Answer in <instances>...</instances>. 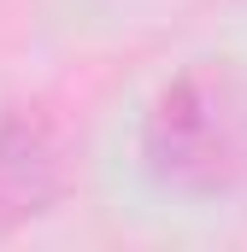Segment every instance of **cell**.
I'll return each instance as SVG.
<instances>
[{
	"mask_svg": "<svg viewBox=\"0 0 247 252\" xmlns=\"http://www.w3.org/2000/svg\"><path fill=\"white\" fill-rule=\"evenodd\" d=\"M71 193V141L41 100L0 112V229H30Z\"/></svg>",
	"mask_w": 247,
	"mask_h": 252,
	"instance_id": "obj_2",
	"label": "cell"
},
{
	"mask_svg": "<svg viewBox=\"0 0 247 252\" xmlns=\"http://www.w3.org/2000/svg\"><path fill=\"white\" fill-rule=\"evenodd\" d=\"M141 164L183 199L236 193L247 182V76L230 59L183 64L141 118Z\"/></svg>",
	"mask_w": 247,
	"mask_h": 252,
	"instance_id": "obj_1",
	"label": "cell"
}]
</instances>
